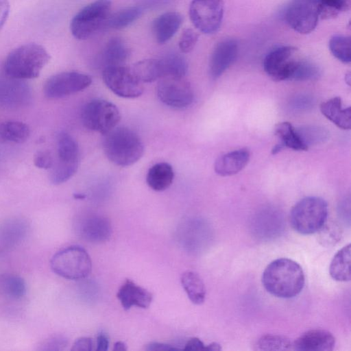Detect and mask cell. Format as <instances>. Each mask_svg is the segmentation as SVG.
Returning <instances> with one entry per match:
<instances>
[{"mask_svg": "<svg viewBox=\"0 0 351 351\" xmlns=\"http://www.w3.org/2000/svg\"><path fill=\"white\" fill-rule=\"evenodd\" d=\"M136 77L142 82H153L162 77L159 59H145L135 63L131 68Z\"/></svg>", "mask_w": 351, "mask_h": 351, "instance_id": "28", "label": "cell"}, {"mask_svg": "<svg viewBox=\"0 0 351 351\" xmlns=\"http://www.w3.org/2000/svg\"><path fill=\"white\" fill-rule=\"evenodd\" d=\"M141 6H132L123 8L109 16L104 27L111 29H122L136 21L142 14Z\"/></svg>", "mask_w": 351, "mask_h": 351, "instance_id": "30", "label": "cell"}, {"mask_svg": "<svg viewBox=\"0 0 351 351\" xmlns=\"http://www.w3.org/2000/svg\"><path fill=\"white\" fill-rule=\"evenodd\" d=\"M329 49L332 54L343 63L351 61L350 37L343 35L333 36L329 41Z\"/></svg>", "mask_w": 351, "mask_h": 351, "instance_id": "33", "label": "cell"}, {"mask_svg": "<svg viewBox=\"0 0 351 351\" xmlns=\"http://www.w3.org/2000/svg\"><path fill=\"white\" fill-rule=\"evenodd\" d=\"M147 6H157L168 0H141Z\"/></svg>", "mask_w": 351, "mask_h": 351, "instance_id": "49", "label": "cell"}, {"mask_svg": "<svg viewBox=\"0 0 351 351\" xmlns=\"http://www.w3.org/2000/svg\"><path fill=\"white\" fill-rule=\"evenodd\" d=\"M319 18L317 0H292L285 12L287 24L295 32L306 34L316 27Z\"/></svg>", "mask_w": 351, "mask_h": 351, "instance_id": "13", "label": "cell"}, {"mask_svg": "<svg viewBox=\"0 0 351 351\" xmlns=\"http://www.w3.org/2000/svg\"><path fill=\"white\" fill-rule=\"evenodd\" d=\"M127 350H128L127 346L124 342L117 341L114 344L113 350H114V351H125Z\"/></svg>", "mask_w": 351, "mask_h": 351, "instance_id": "48", "label": "cell"}, {"mask_svg": "<svg viewBox=\"0 0 351 351\" xmlns=\"http://www.w3.org/2000/svg\"><path fill=\"white\" fill-rule=\"evenodd\" d=\"M223 15L222 0H193L189 16L193 25L206 34H215L221 25Z\"/></svg>", "mask_w": 351, "mask_h": 351, "instance_id": "10", "label": "cell"}, {"mask_svg": "<svg viewBox=\"0 0 351 351\" xmlns=\"http://www.w3.org/2000/svg\"><path fill=\"white\" fill-rule=\"evenodd\" d=\"M205 345L197 337L190 339L185 344L184 350H204Z\"/></svg>", "mask_w": 351, "mask_h": 351, "instance_id": "44", "label": "cell"}, {"mask_svg": "<svg viewBox=\"0 0 351 351\" xmlns=\"http://www.w3.org/2000/svg\"><path fill=\"white\" fill-rule=\"evenodd\" d=\"M91 83L92 78L88 75L75 71L62 72L47 79L43 92L49 99H60L80 92Z\"/></svg>", "mask_w": 351, "mask_h": 351, "instance_id": "12", "label": "cell"}, {"mask_svg": "<svg viewBox=\"0 0 351 351\" xmlns=\"http://www.w3.org/2000/svg\"><path fill=\"white\" fill-rule=\"evenodd\" d=\"M301 59L296 47L282 46L272 50L265 56L263 68L275 81L291 80Z\"/></svg>", "mask_w": 351, "mask_h": 351, "instance_id": "11", "label": "cell"}, {"mask_svg": "<svg viewBox=\"0 0 351 351\" xmlns=\"http://www.w3.org/2000/svg\"><path fill=\"white\" fill-rule=\"evenodd\" d=\"M50 267L55 274L64 278L80 280L90 274L92 262L83 247L71 245L56 252L50 261Z\"/></svg>", "mask_w": 351, "mask_h": 351, "instance_id": "5", "label": "cell"}, {"mask_svg": "<svg viewBox=\"0 0 351 351\" xmlns=\"http://www.w3.org/2000/svg\"><path fill=\"white\" fill-rule=\"evenodd\" d=\"M275 134L278 136L279 145L284 148L293 150L306 151L308 147L303 142L298 130L289 122H282L276 125Z\"/></svg>", "mask_w": 351, "mask_h": 351, "instance_id": "27", "label": "cell"}, {"mask_svg": "<svg viewBox=\"0 0 351 351\" xmlns=\"http://www.w3.org/2000/svg\"><path fill=\"white\" fill-rule=\"evenodd\" d=\"M159 60L162 71V77H184L187 72L188 65L182 56L175 52H171Z\"/></svg>", "mask_w": 351, "mask_h": 351, "instance_id": "29", "label": "cell"}, {"mask_svg": "<svg viewBox=\"0 0 351 351\" xmlns=\"http://www.w3.org/2000/svg\"><path fill=\"white\" fill-rule=\"evenodd\" d=\"M174 171L171 165L158 162L149 168L146 176L148 186L155 191L167 189L172 184Z\"/></svg>", "mask_w": 351, "mask_h": 351, "instance_id": "23", "label": "cell"}, {"mask_svg": "<svg viewBox=\"0 0 351 351\" xmlns=\"http://www.w3.org/2000/svg\"><path fill=\"white\" fill-rule=\"evenodd\" d=\"M199 35L193 29H185L179 40L178 45L182 53L191 51L197 44Z\"/></svg>", "mask_w": 351, "mask_h": 351, "instance_id": "39", "label": "cell"}, {"mask_svg": "<svg viewBox=\"0 0 351 351\" xmlns=\"http://www.w3.org/2000/svg\"><path fill=\"white\" fill-rule=\"evenodd\" d=\"M256 350H289L293 343L285 336L267 334L263 335L255 343Z\"/></svg>", "mask_w": 351, "mask_h": 351, "instance_id": "32", "label": "cell"}, {"mask_svg": "<svg viewBox=\"0 0 351 351\" xmlns=\"http://www.w3.org/2000/svg\"><path fill=\"white\" fill-rule=\"evenodd\" d=\"M238 51V43L233 38H226L217 44L209 62V73L213 79L220 77L231 66Z\"/></svg>", "mask_w": 351, "mask_h": 351, "instance_id": "15", "label": "cell"}, {"mask_svg": "<svg viewBox=\"0 0 351 351\" xmlns=\"http://www.w3.org/2000/svg\"><path fill=\"white\" fill-rule=\"evenodd\" d=\"M49 60V54L42 45L25 44L9 53L4 63V71L12 79H34L40 75Z\"/></svg>", "mask_w": 351, "mask_h": 351, "instance_id": "2", "label": "cell"}, {"mask_svg": "<svg viewBox=\"0 0 351 351\" xmlns=\"http://www.w3.org/2000/svg\"><path fill=\"white\" fill-rule=\"evenodd\" d=\"M335 345L332 333L324 329H311L293 342V350L302 351H331Z\"/></svg>", "mask_w": 351, "mask_h": 351, "instance_id": "16", "label": "cell"}, {"mask_svg": "<svg viewBox=\"0 0 351 351\" xmlns=\"http://www.w3.org/2000/svg\"><path fill=\"white\" fill-rule=\"evenodd\" d=\"M351 246L350 244L342 247L334 256L329 267L330 276L337 281H350Z\"/></svg>", "mask_w": 351, "mask_h": 351, "instance_id": "24", "label": "cell"}, {"mask_svg": "<svg viewBox=\"0 0 351 351\" xmlns=\"http://www.w3.org/2000/svg\"><path fill=\"white\" fill-rule=\"evenodd\" d=\"M262 284L271 295L291 298L302 290L305 278L301 266L295 261L280 258L271 262L262 275Z\"/></svg>", "mask_w": 351, "mask_h": 351, "instance_id": "1", "label": "cell"}, {"mask_svg": "<svg viewBox=\"0 0 351 351\" xmlns=\"http://www.w3.org/2000/svg\"><path fill=\"white\" fill-rule=\"evenodd\" d=\"M317 232L319 243L325 247L336 245L342 236L341 227L337 223L333 221H326Z\"/></svg>", "mask_w": 351, "mask_h": 351, "instance_id": "34", "label": "cell"}, {"mask_svg": "<svg viewBox=\"0 0 351 351\" xmlns=\"http://www.w3.org/2000/svg\"><path fill=\"white\" fill-rule=\"evenodd\" d=\"M319 17L330 19L336 16L339 13L349 10L350 0H317Z\"/></svg>", "mask_w": 351, "mask_h": 351, "instance_id": "35", "label": "cell"}, {"mask_svg": "<svg viewBox=\"0 0 351 351\" xmlns=\"http://www.w3.org/2000/svg\"><path fill=\"white\" fill-rule=\"evenodd\" d=\"M319 75V68L310 61L301 59L291 80L306 81L317 79Z\"/></svg>", "mask_w": 351, "mask_h": 351, "instance_id": "38", "label": "cell"}, {"mask_svg": "<svg viewBox=\"0 0 351 351\" xmlns=\"http://www.w3.org/2000/svg\"><path fill=\"white\" fill-rule=\"evenodd\" d=\"M181 284L189 300L195 304H202L206 298V287L199 275L186 271L181 276Z\"/></svg>", "mask_w": 351, "mask_h": 351, "instance_id": "25", "label": "cell"}, {"mask_svg": "<svg viewBox=\"0 0 351 351\" xmlns=\"http://www.w3.org/2000/svg\"><path fill=\"white\" fill-rule=\"evenodd\" d=\"M123 308L130 309L132 306L146 308L152 301V294L137 285L131 280H126L117 294Z\"/></svg>", "mask_w": 351, "mask_h": 351, "instance_id": "18", "label": "cell"}, {"mask_svg": "<svg viewBox=\"0 0 351 351\" xmlns=\"http://www.w3.org/2000/svg\"><path fill=\"white\" fill-rule=\"evenodd\" d=\"M182 21V16L176 12H165L156 18L152 31L157 43L163 44L169 41L176 34Z\"/></svg>", "mask_w": 351, "mask_h": 351, "instance_id": "20", "label": "cell"}, {"mask_svg": "<svg viewBox=\"0 0 351 351\" xmlns=\"http://www.w3.org/2000/svg\"><path fill=\"white\" fill-rule=\"evenodd\" d=\"M26 290V283L23 278L12 274L0 276L1 295L18 300L25 295Z\"/></svg>", "mask_w": 351, "mask_h": 351, "instance_id": "31", "label": "cell"}, {"mask_svg": "<svg viewBox=\"0 0 351 351\" xmlns=\"http://www.w3.org/2000/svg\"><path fill=\"white\" fill-rule=\"evenodd\" d=\"M57 160L51 168L49 178L53 184H62L71 178L79 166V147L75 140L65 132L57 139Z\"/></svg>", "mask_w": 351, "mask_h": 351, "instance_id": "7", "label": "cell"}, {"mask_svg": "<svg viewBox=\"0 0 351 351\" xmlns=\"http://www.w3.org/2000/svg\"><path fill=\"white\" fill-rule=\"evenodd\" d=\"M250 157L247 149L242 148L220 156L214 165L215 171L221 176H230L241 171Z\"/></svg>", "mask_w": 351, "mask_h": 351, "instance_id": "19", "label": "cell"}, {"mask_svg": "<svg viewBox=\"0 0 351 351\" xmlns=\"http://www.w3.org/2000/svg\"><path fill=\"white\" fill-rule=\"evenodd\" d=\"M10 12L8 0H0V30L4 25Z\"/></svg>", "mask_w": 351, "mask_h": 351, "instance_id": "43", "label": "cell"}, {"mask_svg": "<svg viewBox=\"0 0 351 351\" xmlns=\"http://www.w3.org/2000/svg\"><path fill=\"white\" fill-rule=\"evenodd\" d=\"M221 350V347L220 344L213 342L207 346H205L204 350H210V351H219Z\"/></svg>", "mask_w": 351, "mask_h": 351, "instance_id": "47", "label": "cell"}, {"mask_svg": "<svg viewBox=\"0 0 351 351\" xmlns=\"http://www.w3.org/2000/svg\"><path fill=\"white\" fill-rule=\"evenodd\" d=\"M328 204L319 197H306L292 208L289 220L292 228L302 234L317 232L327 221Z\"/></svg>", "mask_w": 351, "mask_h": 351, "instance_id": "4", "label": "cell"}, {"mask_svg": "<svg viewBox=\"0 0 351 351\" xmlns=\"http://www.w3.org/2000/svg\"><path fill=\"white\" fill-rule=\"evenodd\" d=\"M84 125L90 130L106 134L116 128L121 120L117 107L104 99H93L86 103L81 114Z\"/></svg>", "mask_w": 351, "mask_h": 351, "instance_id": "8", "label": "cell"}, {"mask_svg": "<svg viewBox=\"0 0 351 351\" xmlns=\"http://www.w3.org/2000/svg\"><path fill=\"white\" fill-rule=\"evenodd\" d=\"M26 231V224L20 219L13 220L5 223L2 230L3 242L7 244H13L21 239Z\"/></svg>", "mask_w": 351, "mask_h": 351, "instance_id": "36", "label": "cell"}, {"mask_svg": "<svg viewBox=\"0 0 351 351\" xmlns=\"http://www.w3.org/2000/svg\"><path fill=\"white\" fill-rule=\"evenodd\" d=\"M297 130L308 147L311 145L322 143L328 138V132L324 128L317 126L308 125Z\"/></svg>", "mask_w": 351, "mask_h": 351, "instance_id": "37", "label": "cell"}, {"mask_svg": "<svg viewBox=\"0 0 351 351\" xmlns=\"http://www.w3.org/2000/svg\"><path fill=\"white\" fill-rule=\"evenodd\" d=\"M130 56V50L124 41L118 37L112 38L106 44L99 57L103 69L123 65Z\"/></svg>", "mask_w": 351, "mask_h": 351, "instance_id": "21", "label": "cell"}, {"mask_svg": "<svg viewBox=\"0 0 351 351\" xmlns=\"http://www.w3.org/2000/svg\"><path fill=\"white\" fill-rule=\"evenodd\" d=\"M111 5L110 0H95L81 9L71 21L73 36L78 40H86L104 27Z\"/></svg>", "mask_w": 351, "mask_h": 351, "instance_id": "6", "label": "cell"}, {"mask_svg": "<svg viewBox=\"0 0 351 351\" xmlns=\"http://www.w3.org/2000/svg\"><path fill=\"white\" fill-rule=\"evenodd\" d=\"M93 349V340L89 337H81L75 340L71 350L73 351H90Z\"/></svg>", "mask_w": 351, "mask_h": 351, "instance_id": "42", "label": "cell"}, {"mask_svg": "<svg viewBox=\"0 0 351 351\" xmlns=\"http://www.w3.org/2000/svg\"><path fill=\"white\" fill-rule=\"evenodd\" d=\"M109 346V340L106 334L101 332L97 337V351H106Z\"/></svg>", "mask_w": 351, "mask_h": 351, "instance_id": "45", "label": "cell"}, {"mask_svg": "<svg viewBox=\"0 0 351 351\" xmlns=\"http://www.w3.org/2000/svg\"><path fill=\"white\" fill-rule=\"evenodd\" d=\"M68 344L66 338L62 335H55L45 339L39 345L38 350L42 351H56L64 350Z\"/></svg>", "mask_w": 351, "mask_h": 351, "instance_id": "40", "label": "cell"}, {"mask_svg": "<svg viewBox=\"0 0 351 351\" xmlns=\"http://www.w3.org/2000/svg\"><path fill=\"white\" fill-rule=\"evenodd\" d=\"M322 114L328 120L343 130H350L351 126L350 108L342 107L339 97H332L320 105Z\"/></svg>", "mask_w": 351, "mask_h": 351, "instance_id": "22", "label": "cell"}, {"mask_svg": "<svg viewBox=\"0 0 351 351\" xmlns=\"http://www.w3.org/2000/svg\"><path fill=\"white\" fill-rule=\"evenodd\" d=\"M156 93L164 104L176 109L187 108L194 98L191 86L184 77H165L160 79Z\"/></svg>", "mask_w": 351, "mask_h": 351, "instance_id": "14", "label": "cell"}, {"mask_svg": "<svg viewBox=\"0 0 351 351\" xmlns=\"http://www.w3.org/2000/svg\"><path fill=\"white\" fill-rule=\"evenodd\" d=\"M30 135V129L25 123L7 121L0 123V141L3 143H22Z\"/></svg>", "mask_w": 351, "mask_h": 351, "instance_id": "26", "label": "cell"}, {"mask_svg": "<svg viewBox=\"0 0 351 351\" xmlns=\"http://www.w3.org/2000/svg\"><path fill=\"white\" fill-rule=\"evenodd\" d=\"M103 80L115 95L123 98H136L143 92V83L136 77L131 68L124 65L103 69Z\"/></svg>", "mask_w": 351, "mask_h": 351, "instance_id": "9", "label": "cell"}, {"mask_svg": "<svg viewBox=\"0 0 351 351\" xmlns=\"http://www.w3.org/2000/svg\"><path fill=\"white\" fill-rule=\"evenodd\" d=\"M103 147L108 159L121 167L134 164L144 152L143 143L138 135L125 127L114 128L106 134Z\"/></svg>", "mask_w": 351, "mask_h": 351, "instance_id": "3", "label": "cell"}, {"mask_svg": "<svg viewBox=\"0 0 351 351\" xmlns=\"http://www.w3.org/2000/svg\"><path fill=\"white\" fill-rule=\"evenodd\" d=\"M147 350H178L179 348H175L173 346L161 343H156L153 342L147 346L145 348Z\"/></svg>", "mask_w": 351, "mask_h": 351, "instance_id": "46", "label": "cell"}, {"mask_svg": "<svg viewBox=\"0 0 351 351\" xmlns=\"http://www.w3.org/2000/svg\"><path fill=\"white\" fill-rule=\"evenodd\" d=\"M74 197L76 199H84L85 197V195L83 194L77 193L74 195Z\"/></svg>", "mask_w": 351, "mask_h": 351, "instance_id": "50", "label": "cell"}, {"mask_svg": "<svg viewBox=\"0 0 351 351\" xmlns=\"http://www.w3.org/2000/svg\"><path fill=\"white\" fill-rule=\"evenodd\" d=\"M53 162L51 154L49 151H39L34 156V163L39 169H51Z\"/></svg>", "mask_w": 351, "mask_h": 351, "instance_id": "41", "label": "cell"}, {"mask_svg": "<svg viewBox=\"0 0 351 351\" xmlns=\"http://www.w3.org/2000/svg\"><path fill=\"white\" fill-rule=\"evenodd\" d=\"M110 221L105 217L91 215L81 220L78 225L80 235L91 243H101L108 241L112 234Z\"/></svg>", "mask_w": 351, "mask_h": 351, "instance_id": "17", "label": "cell"}]
</instances>
